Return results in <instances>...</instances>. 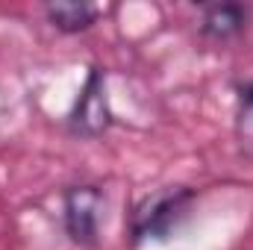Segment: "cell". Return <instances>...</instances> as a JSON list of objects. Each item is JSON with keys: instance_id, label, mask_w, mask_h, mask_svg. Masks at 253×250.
Segmentation results:
<instances>
[{"instance_id": "1", "label": "cell", "mask_w": 253, "mask_h": 250, "mask_svg": "<svg viewBox=\"0 0 253 250\" xmlns=\"http://www.w3.org/2000/svg\"><path fill=\"white\" fill-rule=\"evenodd\" d=\"M194 191L186 186H165L150 191L129 212V242H168L191 215Z\"/></svg>"}, {"instance_id": "2", "label": "cell", "mask_w": 253, "mask_h": 250, "mask_svg": "<svg viewBox=\"0 0 253 250\" xmlns=\"http://www.w3.org/2000/svg\"><path fill=\"white\" fill-rule=\"evenodd\" d=\"M112 126V106L106 94V74L94 65L85 74V83L80 85V94L74 100V109L68 115V132L74 138L94 141L106 135Z\"/></svg>"}, {"instance_id": "3", "label": "cell", "mask_w": 253, "mask_h": 250, "mask_svg": "<svg viewBox=\"0 0 253 250\" xmlns=\"http://www.w3.org/2000/svg\"><path fill=\"white\" fill-rule=\"evenodd\" d=\"M103 215V191L97 186H71L62 194L65 233L77 248H97Z\"/></svg>"}, {"instance_id": "4", "label": "cell", "mask_w": 253, "mask_h": 250, "mask_svg": "<svg viewBox=\"0 0 253 250\" xmlns=\"http://www.w3.org/2000/svg\"><path fill=\"white\" fill-rule=\"evenodd\" d=\"M251 9L245 3H209L200 15V36L215 44H227L248 30Z\"/></svg>"}, {"instance_id": "5", "label": "cell", "mask_w": 253, "mask_h": 250, "mask_svg": "<svg viewBox=\"0 0 253 250\" xmlns=\"http://www.w3.org/2000/svg\"><path fill=\"white\" fill-rule=\"evenodd\" d=\"M97 15H100V9L94 3H85V0H56V3L44 6V18L50 21V27H56L65 36H77V33L91 30Z\"/></svg>"}, {"instance_id": "6", "label": "cell", "mask_w": 253, "mask_h": 250, "mask_svg": "<svg viewBox=\"0 0 253 250\" xmlns=\"http://www.w3.org/2000/svg\"><path fill=\"white\" fill-rule=\"evenodd\" d=\"M233 132H236L239 150H242L245 156H251V159H253V80H251V83H245V85L239 88Z\"/></svg>"}]
</instances>
